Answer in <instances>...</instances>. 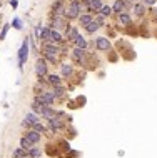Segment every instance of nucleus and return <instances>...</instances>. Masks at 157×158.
Masks as SVG:
<instances>
[{"label":"nucleus","mask_w":157,"mask_h":158,"mask_svg":"<svg viewBox=\"0 0 157 158\" xmlns=\"http://www.w3.org/2000/svg\"><path fill=\"white\" fill-rule=\"evenodd\" d=\"M40 116H43V118H47V120H52V118L55 116V110L50 108V107H45L42 110V115H40Z\"/></svg>","instance_id":"9b49d317"},{"label":"nucleus","mask_w":157,"mask_h":158,"mask_svg":"<svg viewBox=\"0 0 157 158\" xmlns=\"http://www.w3.org/2000/svg\"><path fill=\"white\" fill-rule=\"evenodd\" d=\"M60 52V47L54 42H43V55H57Z\"/></svg>","instance_id":"20e7f679"},{"label":"nucleus","mask_w":157,"mask_h":158,"mask_svg":"<svg viewBox=\"0 0 157 158\" xmlns=\"http://www.w3.org/2000/svg\"><path fill=\"white\" fill-rule=\"evenodd\" d=\"M25 138L35 145V143H38V141H40V133H38V132H27Z\"/></svg>","instance_id":"9d476101"},{"label":"nucleus","mask_w":157,"mask_h":158,"mask_svg":"<svg viewBox=\"0 0 157 158\" xmlns=\"http://www.w3.org/2000/svg\"><path fill=\"white\" fill-rule=\"evenodd\" d=\"M72 58L75 60L77 63H82L84 62V58H85V50L84 48H74V52H72Z\"/></svg>","instance_id":"6e6552de"},{"label":"nucleus","mask_w":157,"mask_h":158,"mask_svg":"<svg viewBox=\"0 0 157 158\" xmlns=\"http://www.w3.org/2000/svg\"><path fill=\"white\" fill-rule=\"evenodd\" d=\"M62 128H64V123L57 116H54L52 120H49V130L50 132H57V130H62Z\"/></svg>","instance_id":"0eeeda50"},{"label":"nucleus","mask_w":157,"mask_h":158,"mask_svg":"<svg viewBox=\"0 0 157 158\" xmlns=\"http://www.w3.org/2000/svg\"><path fill=\"white\" fill-rule=\"evenodd\" d=\"M9 29H10V25H9V23H5V25H4V29H2V32H0V40H4V38L7 37V32H9Z\"/></svg>","instance_id":"c85d7f7f"},{"label":"nucleus","mask_w":157,"mask_h":158,"mask_svg":"<svg viewBox=\"0 0 157 158\" xmlns=\"http://www.w3.org/2000/svg\"><path fill=\"white\" fill-rule=\"evenodd\" d=\"M99 27H100V25H99L95 20H92L87 27H85V30H87V33H94V32H97L99 30Z\"/></svg>","instance_id":"6ab92c4d"},{"label":"nucleus","mask_w":157,"mask_h":158,"mask_svg":"<svg viewBox=\"0 0 157 158\" xmlns=\"http://www.w3.org/2000/svg\"><path fill=\"white\" fill-rule=\"evenodd\" d=\"M65 91H67V90H65L64 87L57 85V87H54V90H52V95L55 97V98H57V97H64V95H65Z\"/></svg>","instance_id":"a211bd4d"},{"label":"nucleus","mask_w":157,"mask_h":158,"mask_svg":"<svg viewBox=\"0 0 157 158\" xmlns=\"http://www.w3.org/2000/svg\"><path fill=\"white\" fill-rule=\"evenodd\" d=\"M112 12L119 13V15L125 12V4H124V0H115V4L112 5Z\"/></svg>","instance_id":"1a4fd4ad"},{"label":"nucleus","mask_w":157,"mask_h":158,"mask_svg":"<svg viewBox=\"0 0 157 158\" xmlns=\"http://www.w3.org/2000/svg\"><path fill=\"white\" fill-rule=\"evenodd\" d=\"M47 78H49V83H50L52 87H57V85H60V77L59 75H49V77H47Z\"/></svg>","instance_id":"aec40b11"},{"label":"nucleus","mask_w":157,"mask_h":158,"mask_svg":"<svg viewBox=\"0 0 157 158\" xmlns=\"http://www.w3.org/2000/svg\"><path fill=\"white\" fill-rule=\"evenodd\" d=\"M92 20H94L92 15H89V13H87V15H80V17H79V22H80V25L84 27V29H85V27H87V25H89Z\"/></svg>","instance_id":"2eb2a0df"},{"label":"nucleus","mask_w":157,"mask_h":158,"mask_svg":"<svg viewBox=\"0 0 157 158\" xmlns=\"http://www.w3.org/2000/svg\"><path fill=\"white\" fill-rule=\"evenodd\" d=\"M13 157H17V158H27L29 157V151L24 148H17V150H13Z\"/></svg>","instance_id":"412c9836"},{"label":"nucleus","mask_w":157,"mask_h":158,"mask_svg":"<svg viewBox=\"0 0 157 158\" xmlns=\"http://www.w3.org/2000/svg\"><path fill=\"white\" fill-rule=\"evenodd\" d=\"M74 43H75V47L77 48H87V42H85V38L82 37V35H79V37L75 38V42H74Z\"/></svg>","instance_id":"f3484780"},{"label":"nucleus","mask_w":157,"mask_h":158,"mask_svg":"<svg viewBox=\"0 0 157 158\" xmlns=\"http://www.w3.org/2000/svg\"><path fill=\"white\" fill-rule=\"evenodd\" d=\"M43 57H45V62L47 63H52V65H55V63H57L55 55H43Z\"/></svg>","instance_id":"c756f323"},{"label":"nucleus","mask_w":157,"mask_h":158,"mask_svg":"<svg viewBox=\"0 0 157 158\" xmlns=\"http://www.w3.org/2000/svg\"><path fill=\"white\" fill-rule=\"evenodd\" d=\"M25 120L29 121V123L34 125V123H37V121H38V118H37V115H34V113H27V115H25Z\"/></svg>","instance_id":"bb28decb"},{"label":"nucleus","mask_w":157,"mask_h":158,"mask_svg":"<svg viewBox=\"0 0 157 158\" xmlns=\"http://www.w3.org/2000/svg\"><path fill=\"white\" fill-rule=\"evenodd\" d=\"M32 145H34V143H32V141H29L25 137L20 140V146H22L24 150H30V148H32Z\"/></svg>","instance_id":"b1692460"},{"label":"nucleus","mask_w":157,"mask_h":158,"mask_svg":"<svg viewBox=\"0 0 157 158\" xmlns=\"http://www.w3.org/2000/svg\"><path fill=\"white\" fill-rule=\"evenodd\" d=\"M64 38H62V35L59 33V30H52L50 29V42H54V43H59V42H62Z\"/></svg>","instance_id":"4468645a"},{"label":"nucleus","mask_w":157,"mask_h":158,"mask_svg":"<svg viewBox=\"0 0 157 158\" xmlns=\"http://www.w3.org/2000/svg\"><path fill=\"white\" fill-rule=\"evenodd\" d=\"M65 33H67V38L70 42H75V38L79 37V29H77V27H74V29H70L69 32H65Z\"/></svg>","instance_id":"dca6fc26"},{"label":"nucleus","mask_w":157,"mask_h":158,"mask_svg":"<svg viewBox=\"0 0 157 158\" xmlns=\"http://www.w3.org/2000/svg\"><path fill=\"white\" fill-rule=\"evenodd\" d=\"M40 155H42V151L38 148H30L29 150V157L30 158H40Z\"/></svg>","instance_id":"393cba45"},{"label":"nucleus","mask_w":157,"mask_h":158,"mask_svg":"<svg viewBox=\"0 0 157 158\" xmlns=\"http://www.w3.org/2000/svg\"><path fill=\"white\" fill-rule=\"evenodd\" d=\"M134 12H136V15H139V17H142L145 13V8H144V5H140V4H136L134 5Z\"/></svg>","instance_id":"5701e85b"},{"label":"nucleus","mask_w":157,"mask_h":158,"mask_svg":"<svg viewBox=\"0 0 157 158\" xmlns=\"http://www.w3.org/2000/svg\"><path fill=\"white\" fill-rule=\"evenodd\" d=\"M42 25H37V27H35V37L38 38V40H40V35H42Z\"/></svg>","instance_id":"2f4dec72"},{"label":"nucleus","mask_w":157,"mask_h":158,"mask_svg":"<svg viewBox=\"0 0 157 158\" xmlns=\"http://www.w3.org/2000/svg\"><path fill=\"white\" fill-rule=\"evenodd\" d=\"M89 2L90 0H82V4H85V5H89Z\"/></svg>","instance_id":"c9c22d12"},{"label":"nucleus","mask_w":157,"mask_h":158,"mask_svg":"<svg viewBox=\"0 0 157 158\" xmlns=\"http://www.w3.org/2000/svg\"><path fill=\"white\" fill-rule=\"evenodd\" d=\"M27 58H29V38L24 40L20 50H18V67L20 68H24V63L27 62Z\"/></svg>","instance_id":"f03ea898"},{"label":"nucleus","mask_w":157,"mask_h":158,"mask_svg":"<svg viewBox=\"0 0 157 158\" xmlns=\"http://www.w3.org/2000/svg\"><path fill=\"white\" fill-rule=\"evenodd\" d=\"M95 22H97L99 25H104L105 23V18H104V15H99L97 18H95Z\"/></svg>","instance_id":"473e14b6"},{"label":"nucleus","mask_w":157,"mask_h":158,"mask_svg":"<svg viewBox=\"0 0 157 158\" xmlns=\"http://www.w3.org/2000/svg\"><path fill=\"white\" fill-rule=\"evenodd\" d=\"M32 127H34V130H35V132H38V133H43V132H45V127H42L38 121H37V123H34Z\"/></svg>","instance_id":"7c9ffc66"},{"label":"nucleus","mask_w":157,"mask_h":158,"mask_svg":"<svg viewBox=\"0 0 157 158\" xmlns=\"http://www.w3.org/2000/svg\"><path fill=\"white\" fill-rule=\"evenodd\" d=\"M95 47H97V50H100V52H107V50L111 48V42L107 40L105 37H97Z\"/></svg>","instance_id":"39448f33"},{"label":"nucleus","mask_w":157,"mask_h":158,"mask_svg":"<svg viewBox=\"0 0 157 158\" xmlns=\"http://www.w3.org/2000/svg\"><path fill=\"white\" fill-rule=\"evenodd\" d=\"M65 12V5L62 0H59V2H55V4L52 5V15L54 17H59V15H64Z\"/></svg>","instance_id":"423d86ee"},{"label":"nucleus","mask_w":157,"mask_h":158,"mask_svg":"<svg viewBox=\"0 0 157 158\" xmlns=\"http://www.w3.org/2000/svg\"><path fill=\"white\" fill-rule=\"evenodd\" d=\"M80 10H82V4H80V2H79V0H70V4L65 7L64 18H69V20L79 18V17H80Z\"/></svg>","instance_id":"f257e3e1"},{"label":"nucleus","mask_w":157,"mask_h":158,"mask_svg":"<svg viewBox=\"0 0 157 158\" xmlns=\"http://www.w3.org/2000/svg\"><path fill=\"white\" fill-rule=\"evenodd\" d=\"M102 8V0H90L89 2V12H95Z\"/></svg>","instance_id":"f8f14e48"},{"label":"nucleus","mask_w":157,"mask_h":158,"mask_svg":"<svg viewBox=\"0 0 157 158\" xmlns=\"http://www.w3.org/2000/svg\"><path fill=\"white\" fill-rule=\"evenodd\" d=\"M111 13H112V7H109V5H102V8H100V15L109 17Z\"/></svg>","instance_id":"a878e982"},{"label":"nucleus","mask_w":157,"mask_h":158,"mask_svg":"<svg viewBox=\"0 0 157 158\" xmlns=\"http://www.w3.org/2000/svg\"><path fill=\"white\" fill-rule=\"evenodd\" d=\"M12 25H13V29H17V30H22V20L18 18V17H15L12 20Z\"/></svg>","instance_id":"cd10ccee"},{"label":"nucleus","mask_w":157,"mask_h":158,"mask_svg":"<svg viewBox=\"0 0 157 158\" xmlns=\"http://www.w3.org/2000/svg\"><path fill=\"white\" fill-rule=\"evenodd\" d=\"M60 72H62V75H64V77H70V75H72V65H69V63H62V65H60Z\"/></svg>","instance_id":"ddd939ff"},{"label":"nucleus","mask_w":157,"mask_h":158,"mask_svg":"<svg viewBox=\"0 0 157 158\" xmlns=\"http://www.w3.org/2000/svg\"><path fill=\"white\" fill-rule=\"evenodd\" d=\"M35 73H37L38 78H42L43 75H47V62H45V58H37V62H35Z\"/></svg>","instance_id":"7ed1b4c3"},{"label":"nucleus","mask_w":157,"mask_h":158,"mask_svg":"<svg viewBox=\"0 0 157 158\" xmlns=\"http://www.w3.org/2000/svg\"><path fill=\"white\" fill-rule=\"evenodd\" d=\"M119 23H122V25H130L132 20H130V17H129L127 13H120V15H119Z\"/></svg>","instance_id":"4be33fe9"},{"label":"nucleus","mask_w":157,"mask_h":158,"mask_svg":"<svg viewBox=\"0 0 157 158\" xmlns=\"http://www.w3.org/2000/svg\"><path fill=\"white\" fill-rule=\"evenodd\" d=\"M10 5H12V8H17L18 7V2H17V0H12V2H10Z\"/></svg>","instance_id":"72a5a7b5"},{"label":"nucleus","mask_w":157,"mask_h":158,"mask_svg":"<svg viewBox=\"0 0 157 158\" xmlns=\"http://www.w3.org/2000/svg\"><path fill=\"white\" fill-rule=\"evenodd\" d=\"M142 2L147 4V5H154V4H156V0H142Z\"/></svg>","instance_id":"f704fd0d"}]
</instances>
